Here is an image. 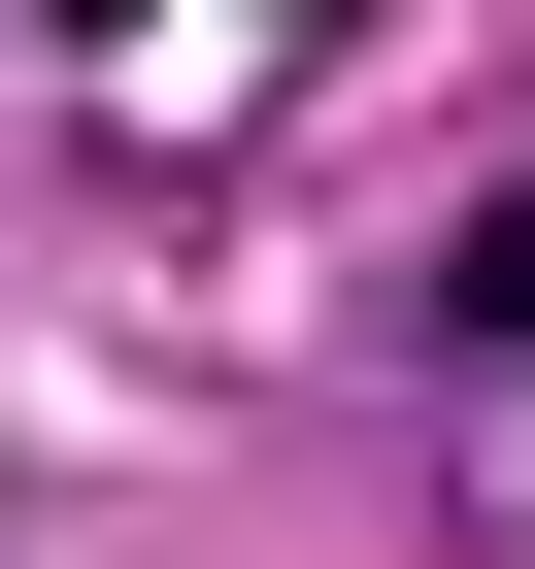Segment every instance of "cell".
Masks as SVG:
<instances>
[{"label":"cell","mask_w":535,"mask_h":569,"mask_svg":"<svg viewBox=\"0 0 535 569\" xmlns=\"http://www.w3.org/2000/svg\"><path fill=\"white\" fill-rule=\"evenodd\" d=\"M468 336H535V201H502V234H468Z\"/></svg>","instance_id":"1"}]
</instances>
